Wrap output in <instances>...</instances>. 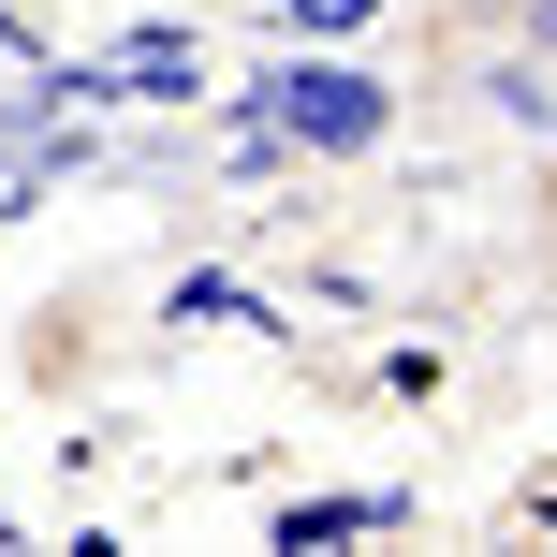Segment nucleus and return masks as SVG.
<instances>
[{
  "label": "nucleus",
  "mask_w": 557,
  "mask_h": 557,
  "mask_svg": "<svg viewBox=\"0 0 557 557\" xmlns=\"http://www.w3.org/2000/svg\"><path fill=\"white\" fill-rule=\"evenodd\" d=\"M382 15V0H278V29H294V45H337V29H367Z\"/></svg>",
  "instance_id": "obj_6"
},
{
  "label": "nucleus",
  "mask_w": 557,
  "mask_h": 557,
  "mask_svg": "<svg viewBox=\"0 0 557 557\" xmlns=\"http://www.w3.org/2000/svg\"><path fill=\"white\" fill-rule=\"evenodd\" d=\"M367 529H411V499L396 484H337V499H278V557H337V543H367Z\"/></svg>",
  "instance_id": "obj_3"
},
{
  "label": "nucleus",
  "mask_w": 557,
  "mask_h": 557,
  "mask_svg": "<svg viewBox=\"0 0 557 557\" xmlns=\"http://www.w3.org/2000/svg\"><path fill=\"white\" fill-rule=\"evenodd\" d=\"M235 117H264L294 162H367V147L396 133V88L308 45V59H264V74H235Z\"/></svg>",
  "instance_id": "obj_1"
},
{
  "label": "nucleus",
  "mask_w": 557,
  "mask_h": 557,
  "mask_svg": "<svg viewBox=\"0 0 557 557\" xmlns=\"http://www.w3.org/2000/svg\"><path fill=\"white\" fill-rule=\"evenodd\" d=\"M29 206H45V162H29V147L0 133V221H29Z\"/></svg>",
  "instance_id": "obj_7"
},
{
  "label": "nucleus",
  "mask_w": 557,
  "mask_h": 557,
  "mask_svg": "<svg viewBox=\"0 0 557 557\" xmlns=\"http://www.w3.org/2000/svg\"><path fill=\"white\" fill-rule=\"evenodd\" d=\"M162 323H176V337H206V323H278V308L250 294V278H221V264H191V278H176V294H162Z\"/></svg>",
  "instance_id": "obj_4"
},
{
  "label": "nucleus",
  "mask_w": 557,
  "mask_h": 557,
  "mask_svg": "<svg viewBox=\"0 0 557 557\" xmlns=\"http://www.w3.org/2000/svg\"><path fill=\"white\" fill-rule=\"evenodd\" d=\"M191 88H206V29L147 15V29H117V45H103V103H147V117H176Z\"/></svg>",
  "instance_id": "obj_2"
},
{
  "label": "nucleus",
  "mask_w": 557,
  "mask_h": 557,
  "mask_svg": "<svg viewBox=\"0 0 557 557\" xmlns=\"http://www.w3.org/2000/svg\"><path fill=\"white\" fill-rule=\"evenodd\" d=\"M484 117H499V133H557V88H543V59H484Z\"/></svg>",
  "instance_id": "obj_5"
},
{
  "label": "nucleus",
  "mask_w": 557,
  "mask_h": 557,
  "mask_svg": "<svg viewBox=\"0 0 557 557\" xmlns=\"http://www.w3.org/2000/svg\"><path fill=\"white\" fill-rule=\"evenodd\" d=\"M529 59H557V0H529Z\"/></svg>",
  "instance_id": "obj_8"
}]
</instances>
